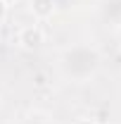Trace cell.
Wrapping results in <instances>:
<instances>
[{"mask_svg": "<svg viewBox=\"0 0 121 124\" xmlns=\"http://www.w3.org/2000/svg\"><path fill=\"white\" fill-rule=\"evenodd\" d=\"M19 43H21L24 48H29V50L38 48L40 43H43V31L38 29V26H26V29H21V33H19Z\"/></svg>", "mask_w": 121, "mask_h": 124, "instance_id": "1", "label": "cell"}, {"mask_svg": "<svg viewBox=\"0 0 121 124\" xmlns=\"http://www.w3.org/2000/svg\"><path fill=\"white\" fill-rule=\"evenodd\" d=\"M31 10L36 17H50L55 12V2L52 0H33L31 2Z\"/></svg>", "mask_w": 121, "mask_h": 124, "instance_id": "2", "label": "cell"}, {"mask_svg": "<svg viewBox=\"0 0 121 124\" xmlns=\"http://www.w3.org/2000/svg\"><path fill=\"white\" fill-rule=\"evenodd\" d=\"M5 17H7V2L0 0V22H5Z\"/></svg>", "mask_w": 121, "mask_h": 124, "instance_id": "3", "label": "cell"}, {"mask_svg": "<svg viewBox=\"0 0 121 124\" xmlns=\"http://www.w3.org/2000/svg\"><path fill=\"white\" fill-rule=\"evenodd\" d=\"M36 84H38V86H43V84H45V77H43V74H38V77H36Z\"/></svg>", "mask_w": 121, "mask_h": 124, "instance_id": "4", "label": "cell"}, {"mask_svg": "<svg viewBox=\"0 0 121 124\" xmlns=\"http://www.w3.org/2000/svg\"><path fill=\"white\" fill-rule=\"evenodd\" d=\"M76 124H95V122H93V119H78Z\"/></svg>", "mask_w": 121, "mask_h": 124, "instance_id": "5", "label": "cell"}, {"mask_svg": "<svg viewBox=\"0 0 121 124\" xmlns=\"http://www.w3.org/2000/svg\"><path fill=\"white\" fill-rule=\"evenodd\" d=\"M2 2H14V0H2Z\"/></svg>", "mask_w": 121, "mask_h": 124, "instance_id": "6", "label": "cell"}]
</instances>
